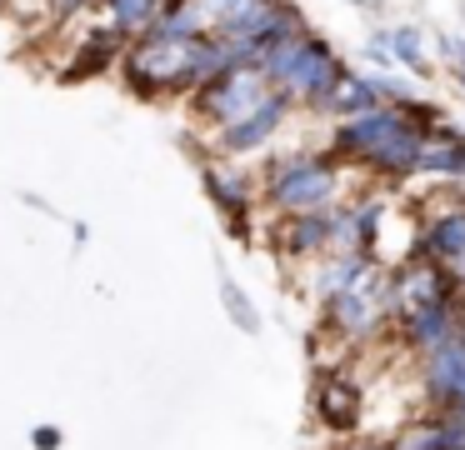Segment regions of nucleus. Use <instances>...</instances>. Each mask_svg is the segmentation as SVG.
I'll return each instance as SVG.
<instances>
[{"label": "nucleus", "mask_w": 465, "mask_h": 450, "mask_svg": "<svg viewBox=\"0 0 465 450\" xmlns=\"http://www.w3.org/2000/svg\"><path fill=\"white\" fill-rule=\"evenodd\" d=\"M420 145H425V125L411 120L401 105H371V110H361V115H345V120H335L331 135H325V150H331L341 165H355L361 175L385 180V185L415 180Z\"/></svg>", "instance_id": "nucleus-1"}, {"label": "nucleus", "mask_w": 465, "mask_h": 450, "mask_svg": "<svg viewBox=\"0 0 465 450\" xmlns=\"http://www.w3.org/2000/svg\"><path fill=\"white\" fill-rule=\"evenodd\" d=\"M221 70L231 65L215 35H161L155 25L135 35L121 55V80L141 100H181Z\"/></svg>", "instance_id": "nucleus-2"}, {"label": "nucleus", "mask_w": 465, "mask_h": 450, "mask_svg": "<svg viewBox=\"0 0 465 450\" xmlns=\"http://www.w3.org/2000/svg\"><path fill=\"white\" fill-rule=\"evenodd\" d=\"M365 185H371V175H361L355 165H341L331 150H281V155H271L261 165V175H255L261 205H271L275 215L331 210Z\"/></svg>", "instance_id": "nucleus-3"}, {"label": "nucleus", "mask_w": 465, "mask_h": 450, "mask_svg": "<svg viewBox=\"0 0 465 450\" xmlns=\"http://www.w3.org/2000/svg\"><path fill=\"white\" fill-rule=\"evenodd\" d=\"M261 75L271 80L275 95L291 100V110H311V115H325V100H331L335 80H341L345 60L335 55V45L321 35V30L301 25L291 35H281L261 60Z\"/></svg>", "instance_id": "nucleus-4"}, {"label": "nucleus", "mask_w": 465, "mask_h": 450, "mask_svg": "<svg viewBox=\"0 0 465 450\" xmlns=\"http://www.w3.org/2000/svg\"><path fill=\"white\" fill-rule=\"evenodd\" d=\"M321 330L331 335L335 350H365L391 340V270L365 260V270L345 290H335L331 300H321Z\"/></svg>", "instance_id": "nucleus-5"}, {"label": "nucleus", "mask_w": 465, "mask_h": 450, "mask_svg": "<svg viewBox=\"0 0 465 450\" xmlns=\"http://www.w3.org/2000/svg\"><path fill=\"white\" fill-rule=\"evenodd\" d=\"M265 95H271V80L261 75V65H231L221 75H211L201 90H191V110L205 130H221L231 120L251 115Z\"/></svg>", "instance_id": "nucleus-6"}, {"label": "nucleus", "mask_w": 465, "mask_h": 450, "mask_svg": "<svg viewBox=\"0 0 465 450\" xmlns=\"http://www.w3.org/2000/svg\"><path fill=\"white\" fill-rule=\"evenodd\" d=\"M201 180H205V190H211L215 210H221L225 230H231V235H241L245 245H251V235H255V205H261L255 175L245 165H235V160H205Z\"/></svg>", "instance_id": "nucleus-7"}, {"label": "nucleus", "mask_w": 465, "mask_h": 450, "mask_svg": "<svg viewBox=\"0 0 465 450\" xmlns=\"http://www.w3.org/2000/svg\"><path fill=\"white\" fill-rule=\"evenodd\" d=\"M291 100L285 95H265L261 105L251 110V115H241V120H231V125H221V130H211V150L221 160H245V155H261L265 145H271L275 135H281L285 125H291Z\"/></svg>", "instance_id": "nucleus-8"}, {"label": "nucleus", "mask_w": 465, "mask_h": 450, "mask_svg": "<svg viewBox=\"0 0 465 450\" xmlns=\"http://www.w3.org/2000/svg\"><path fill=\"white\" fill-rule=\"evenodd\" d=\"M311 415L325 435H355L365 420V390L351 370L331 365L315 375V390H311Z\"/></svg>", "instance_id": "nucleus-9"}, {"label": "nucleus", "mask_w": 465, "mask_h": 450, "mask_svg": "<svg viewBox=\"0 0 465 450\" xmlns=\"http://www.w3.org/2000/svg\"><path fill=\"white\" fill-rule=\"evenodd\" d=\"M415 380H420V405L425 410H465V335L435 345L430 355L415 360Z\"/></svg>", "instance_id": "nucleus-10"}, {"label": "nucleus", "mask_w": 465, "mask_h": 450, "mask_svg": "<svg viewBox=\"0 0 465 450\" xmlns=\"http://www.w3.org/2000/svg\"><path fill=\"white\" fill-rule=\"evenodd\" d=\"M335 210V205H331ZM331 210H305V215H275L271 245L281 260H315L331 255Z\"/></svg>", "instance_id": "nucleus-11"}, {"label": "nucleus", "mask_w": 465, "mask_h": 450, "mask_svg": "<svg viewBox=\"0 0 465 450\" xmlns=\"http://www.w3.org/2000/svg\"><path fill=\"white\" fill-rule=\"evenodd\" d=\"M415 255L435 260V265L455 270V260L465 255V200H450V205H435L430 215H420V230H415Z\"/></svg>", "instance_id": "nucleus-12"}, {"label": "nucleus", "mask_w": 465, "mask_h": 450, "mask_svg": "<svg viewBox=\"0 0 465 450\" xmlns=\"http://www.w3.org/2000/svg\"><path fill=\"white\" fill-rule=\"evenodd\" d=\"M415 180H435V185H445V190L465 185V130H455L450 120H440L435 130H425Z\"/></svg>", "instance_id": "nucleus-13"}, {"label": "nucleus", "mask_w": 465, "mask_h": 450, "mask_svg": "<svg viewBox=\"0 0 465 450\" xmlns=\"http://www.w3.org/2000/svg\"><path fill=\"white\" fill-rule=\"evenodd\" d=\"M125 45H131V40H125L115 25H105V20H101V25H91V35H81V40H75V60L65 65V80L101 75V70L121 65Z\"/></svg>", "instance_id": "nucleus-14"}, {"label": "nucleus", "mask_w": 465, "mask_h": 450, "mask_svg": "<svg viewBox=\"0 0 465 450\" xmlns=\"http://www.w3.org/2000/svg\"><path fill=\"white\" fill-rule=\"evenodd\" d=\"M391 445L395 450H465V435L455 430L450 415H440V410H420V415H411L401 430H395Z\"/></svg>", "instance_id": "nucleus-15"}, {"label": "nucleus", "mask_w": 465, "mask_h": 450, "mask_svg": "<svg viewBox=\"0 0 465 450\" xmlns=\"http://www.w3.org/2000/svg\"><path fill=\"white\" fill-rule=\"evenodd\" d=\"M381 105V70H341L331 100H325V115L331 120H345V115H361V110Z\"/></svg>", "instance_id": "nucleus-16"}, {"label": "nucleus", "mask_w": 465, "mask_h": 450, "mask_svg": "<svg viewBox=\"0 0 465 450\" xmlns=\"http://www.w3.org/2000/svg\"><path fill=\"white\" fill-rule=\"evenodd\" d=\"M185 5H191L195 30H201V35H225V30L245 25L265 0H185Z\"/></svg>", "instance_id": "nucleus-17"}, {"label": "nucleus", "mask_w": 465, "mask_h": 450, "mask_svg": "<svg viewBox=\"0 0 465 450\" xmlns=\"http://www.w3.org/2000/svg\"><path fill=\"white\" fill-rule=\"evenodd\" d=\"M161 10H165V0H101L105 25H115L125 40L145 35V30H151L155 20H161Z\"/></svg>", "instance_id": "nucleus-18"}, {"label": "nucleus", "mask_w": 465, "mask_h": 450, "mask_svg": "<svg viewBox=\"0 0 465 450\" xmlns=\"http://www.w3.org/2000/svg\"><path fill=\"white\" fill-rule=\"evenodd\" d=\"M385 50H391V60L395 65H405V70H415V75H430V55H425V35L415 25H395V30H385Z\"/></svg>", "instance_id": "nucleus-19"}, {"label": "nucleus", "mask_w": 465, "mask_h": 450, "mask_svg": "<svg viewBox=\"0 0 465 450\" xmlns=\"http://www.w3.org/2000/svg\"><path fill=\"white\" fill-rule=\"evenodd\" d=\"M221 305L231 310V320H235L241 330H251V335L261 330V310L251 305V295H245V290L235 285V280H221Z\"/></svg>", "instance_id": "nucleus-20"}, {"label": "nucleus", "mask_w": 465, "mask_h": 450, "mask_svg": "<svg viewBox=\"0 0 465 450\" xmlns=\"http://www.w3.org/2000/svg\"><path fill=\"white\" fill-rule=\"evenodd\" d=\"M435 50H440L445 70H450L455 80H465V35L460 30H440V35H435Z\"/></svg>", "instance_id": "nucleus-21"}, {"label": "nucleus", "mask_w": 465, "mask_h": 450, "mask_svg": "<svg viewBox=\"0 0 465 450\" xmlns=\"http://www.w3.org/2000/svg\"><path fill=\"white\" fill-rule=\"evenodd\" d=\"M361 55L371 60L375 70H391V65H395V60H391V50H385V30H371V40L361 45Z\"/></svg>", "instance_id": "nucleus-22"}, {"label": "nucleus", "mask_w": 465, "mask_h": 450, "mask_svg": "<svg viewBox=\"0 0 465 450\" xmlns=\"http://www.w3.org/2000/svg\"><path fill=\"white\" fill-rule=\"evenodd\" d=\"M61 445V430L55 425H35V450H55Z\"/></svg>", "instance_id": "nucleus-23"}, {"label": "nucleus", "mask_w": 465, "mask_h": 450, "mask_svg": "<svg viewBox=\"0 0 465 450\" xmlns=\"http://www.w3.org/2000/svg\"><path fill=\"white\" fill-rule=\"evenodd\" d=\"M341 450H395L391 440H355V445H341Z\"/></svg>", "instance_id": "nucleus-24"}, {"label": "nucleus", "mask_w": 465, "mask_h": 450, "mask_svg": "<svg viewBox=\"0 0 465 450\" xmlns=\"http://www.w3.org/2000/svg\"><path fill=\"white\" fill-rule=\"evenodd\" d=\"M450 275H455V280H460V290H465V255H460V260H455V270H450Z\"/></svg>", "instance_id": "nucleus-25"}, {"label": "nucleus", "mask_w": 465, "mask_h": 450, "mask_svg": "<svg viewBox=\"0 0 465 450\" xmlns=\"http://www.w3.org/2000/svg\"><path fill=\"white\" fill-rule=\"evenodd\" d=\"M345 5H371V0H345Z\"/></svg>", "instance_id": "nucleus-26"}, {"label": "nucleus", "mask_w": 465, "mask_h": 450, "mask_svg": "<svg viewBox=\"0 0 465 450\" xmlns=\"http://www.w3.org/2000/svg\"><path fill=\"white\" fill-rule=\"evenodd\" d=\"M5 10H11V0H0V15H5Z\"/></svg>", "instance_id": "nucleus-27"}, {"label": "nucleus", "mask_w": 465, "mask_h": 450, "mask_svg": "<svg viewBox=\"0 0 465 450\" xmlns=\"http://www.w3.org/2000/svg\"><path fill=\"white\" fill-rule=\"evenodd\" d=\"M460 130H465V125H460Z\"/></svg>", "instance_id": "nucleus-28"}]
</instances>
